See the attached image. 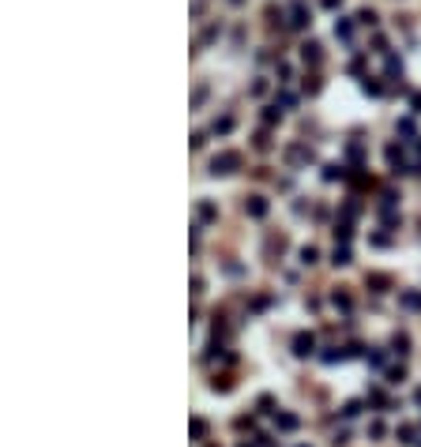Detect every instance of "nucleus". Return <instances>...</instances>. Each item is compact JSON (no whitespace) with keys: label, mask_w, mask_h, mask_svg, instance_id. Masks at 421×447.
Listing matches in <instances>:
<instances>
[{"label":"nucleus","mask_w":421,"mask_h":447,"mask_svg":"<svg viewBox=\"0 0 421 447\" xmlns=\"http://www.w3.org/2000/svg\"><path fill=\"white\" fill-rule=\"evenodd\" d=\"M312 349H316V338H312V334H305V331L294 334V353L297 357H309Z\"/></svg>","instance_id":"2"},{"label":"nucleus","mask_w":421,"mask_h":447,"mask_svg":"<svg viewBox=\"0 0 421 447\" xmlns=\"http://www.w3.org/2000/svg\"><path fill=\"white\" fill-rule=\"evenodd\" d=\"M305 90H309V94H316V90H320V79H316V75H309V79H305Z\"/></svg>","instance_id":"29"},{"label":"nucleus","mask_w":421,"mask_h":447,"mask_svg":"<svg viewBox=\"0 0 421 447\" xmlns=\"http://www.w3.org/2000/svg\"><path fill=\"white\" fill-rule=\"evenodd\" d=\"M365 361L372 364V368H384V361H387V357H384L380 349H372V353H365Z\"/></svg>","instance_id":"21"},{"label":"nucleus","mask_w":421,"mask_h":447,"mask_svg":"<svg viewBox=\"0 0 421 447\" xmlns=\"http://www.w3.org/2000/svg\"><path fill=\"white\" fill-rule=\"evenodd\" d=\"M331 301H335V308H342V312H350V308H353V301H350V293H335V297H331Z\"/></svg>","instance_id":"16"},{"label":"nucleus","mask_w":421,"mask_h":447,"mask_svg":"<svg viewBox=\"0 0 421 447\" xmlns=\"http://www.w3.org/2000/svg\"><path fill=\"white\" fill-rule=\"evenodd\" d=\"M279 120V109H263V124H275Z\"/></svg>","instance_id":"30"},{"label":"nucleus","mask_w":421,"mask_h":447,"mask_svg":"<svg viewBox=\"0 0 421 447\" xmlns=\"http://www.w3.org/2000/svg\"><path fill=\"white\" fill-rule=\"evenodd\" d=\"M294 101H297V98H294V94H290V90H282V94H279V105H286V109H290Z\"/></svg>","instance_id":"28"},{"label":"nucleus","mask_w":421,"mask_h":447,"mask_svg":"<svg viewBox=\"0 0 421 447\" xmlns=\"http://www.w3.org/2000/svg\"><path fill=\"white\" fill-rule=\"evenodd\" d=\"M350 34H353V27L342 19V23H335V38H342V42H350Z\"/></svg>","instance_id":"15"},{"label":"nucleus","mask_w":421,"mask_h":447,"mask_svg":"<svg viewBox=\"0 0 421 447\" xmlns=\"http://www.w3.org/2000/svg\"><path fill=\"white\" fill-rule=\"evenodd\" d=\"M301 57H305V64H320V45H316V42L301 45Z\"/></svg>","instance_id":"7"},{"label":"nucleus","mask_w":421,"mask_h":447,"mask_svg":"<svg viewBox=\"0 0 421 447\" xmlns=\"http://www.w3.org/2000/svg\"><path fill=\"white\" fill-rule=\"evenodd\" d=\"M399 444H414V440H418V429H414V425H399Z\"/></svg>","instance_id":"9"},{"label":"nucleus","mask_w":421,"mask_h":447,"mask_svg":"<svg viewBox=\"0 0 421 447\" xmlns=\"http://www.w3.org/2000/svg\"><path fill=\"white\" fill-rule=\"evenodd\" d=\"M361 414V402H346L342 406V417H357Z\"/></svg>","instance_id":"25"},{"label":"nucleus","mask_w":421,"mask_h":447,"mask_svg":"<svg viewBox=\"0 0 421 447\" xmlns=\"http://www.w3.org/2000/svg\"><path fill=\"white\" fill-rule=\"evenodd\" d=\"M237 166H241V154H237V150H226V154H218V158L210 162V173H214V177H226V173H233Z\"/></svg>","instance_id":"1"},{"label":"nucleus","mask_w":421,"mask_h":447,"mask_svg":"<svg viewBox=\"0 0 421 447\" xmlns=\"http://www.w3.org/2000/svg\"><path fill=\"white\" fill-rule=\"evenodd\" d=\"M368 436H372V440H380V436H384V421H372V425H368Z\"/></svg>","instance_id":"27"},{"label":"nucleus","mask_w":421,"mask_h":447,"mask_svg":"<svg viewBox=\"0 0 421 447\" xmlns=\"http://www.w3.org/2000/svg\"><path fill=\"white\" fill-rule=\"evenodd\" d=\"M260 414H279V410H275V398H271V395H260Z\"/></svg>","instance_id":"19"},{"label":"nucleus","mask_w":421,"mask_h":447,"mask_svg":"<svg viewBox=\"0 0 421 447\" xmlns=\"http://www.w3.org/2000/svg\"><path fill=\"white\" fill-rule=\"evenodd\" d=\"M188 429H192V436H196V440H203V436H207V421H192V425H188Z\"/></svg>","instance_id":"20"},{"label":"nucleus","mask_w":421,"mask_h":447,"mask_svg":"<svg viewBox=\"0 0 421 447\" xmlns=\"http://www.w3.org/2000/svg\"><path fill=\"white\" fill-rule=\"evenodd\" d=\"M365 286L372 289V293H387V289H391V278H387V274H365Z\"/></svg>","instance_id":"3"},{"label":"nucleus","mask_w":421,"mask_h":447,"mask_svg":"<svg viewBox=\"0 0 421 447\" xmlns=\"http://www.w3.org/2000/svg\"><path fill=\"white\" fill-rule=\"evenodd\" d=\"M357 23H368V27H372V23H376V12H368V8H365V12H357Z\"/></svg>","instance_id":"26"},{"label":"nucleus","mask_w":421,"mask_h":447,"mask_svg":"<svg viewBox=\"0 0 421 447\" xmlns=\"http://www.w3.org/2000/svg\"><path fill=\"white\" fill-rule=\"evenodd\" d=\"M210 387H214V391H229V387H233V380H229V376H214Z\"/></svg>","instance_id":"17"},{"label":"nucleus","mask_w":421,"mask_h":447,"mask_svg":"<svg viewBox=\"0 0 421 447\" xmlns=\"http://www.w3.org/2000/svg\"><path fill=\"white\" fill-rule=\"evenodd\" d=\"M229 128H233V116H222V120H214V132H218V135H226Z\"/></svg>","instance_id":"22"},{"label":"nucleus","mask_w":421,"mask_h":447,"mask_svg":"<svg viewBox=\"0 0 421 447\" xmlns=\"http://www.w3.org/2000/svg\"><path fill=\"white\" fill-rule=\"evenodd\" d=\"M316 260H320V248H312V245L301 248V263H305V267H312Z\"/></svg>","instance_id":"11"},{"label":"nucleus","mask_w":421,"mask_h":447,"mask_svg":"<svg viewBox=\"0 0 421 447\" xmlns=\"http://www.w3.org/2000/svg\"><path fill=\"white\" fill-rule=\"evenodd\" d=\"M245 211H248L252 218H263L267 215V199H263V196H252V199L245 203Z\"/></svg>","instance_id":"4"},{"label":"nucleus","mask_w":421,"mask_h":447,"mask_svg":"<svg viewBox=\"0 0 421 447\" xmlns=\"http://www.w3.org/2000/svg\"><path fill=\"white\" fill-rule=\"evenodd\" d=\"M331 263H335V267H346V263H350V248L342 245V241H338L335 252H331Z\"/></svg>","instance_id":"5"},{"label":"nucleus","mask_w":421,"mask_h":447,"mask_svg":"<svg viewBox=\"0 0 421 447\" xmlns=\"http://www.w3.org/2000/svg\"><path fill=\"white\" fill-rule=\"evenodd\" d=\"M305 23H309V8H305V4H294V19H290V27H305Z\"/></svg>","instance_id":"6"},{"label":"nucleus","mask_w":421,"mask_h":447,"mask_svg":"<svg viewBox=\"0 0 421 447\" xmlns=\"http://www.w3.org/2000/svg\"><path fill=\"white\" fill-rule=\"evenodd\" d=\"M391 349H395V353H399V357H406V353H410V338H406V334H403V331H399V334H395V338H391Z\"/></svg>","instance_id":"8"},{"label":"nucleus","mask_w":421,"mask_h":447,"mask_svg":"<svg viewBox=\"0 0 421 447\" xmlns=\"http://www.w3.org/2000/svg\"><path fill=\"white\" fill-rule=\"evenodd\" d=\"M353 237V230H350V222H338L335 226V241H342V245H346V241H350Z\"/></svg>","instance_id":"12"},{"label":"nucleus","mask_w":421,"mask_h":447,"mask_svg":"<svg viewBox=\"0 0 421 447\" xmlns=\"http://www.w3.org/2000/svg\"><path fill=\"white\" fill-rule=\"evenodd\" d=\"M241 447H256V444H241Z\"/></svg>","instance_id":"33"},{"label":"nucleus","mask_w":421,"mask_h":447,"mask_svg":"<svg viewBox=\"0 0 421 447\" xmlns=\"http://www.w3.org/2000/svg\"><path fill=\"white\" fill-rule=\"evenodd\" d=\"M323 177L335 181V177H346V169H342V166H323Z\"/></svg>","instance_id":"23"},{"label":"nucleus","mask_w":421,"mask_h":447,"mask_svg":"<svg viewBox=\"0 0 421 447\" xmlns=\"http://www.w3.org/2000/svg\"><path fill=\"white\" fill-rule=\"evenodd\" d=\"M406 380V368L399 364V368H387V383H403Z\"/></svg>","instance_id":"18"},{"label":"nucleus","mask_w":421,"mask_h":447,"mask_svg":"<svg viewBox=\"0 0 421 447\" xmlns=\"http://www.w3.org/2000/svg\"><path fill=\"white\" fill-rule=\"evenodd\" d=\"M361 90H365V94H384V87H380L376 79H365V83H361Z\"/></svg>","instance_id":"24"},{"label":"nucleus","mask_w":421,"mask_h":447,"mask_svg":"<svg viewBox=\"0 0 421 447\" xmlns=\"http://www.w3.org/2000/svg\"><path fill=\"white\" fill-rule=\"evenodd\" d=\"M418 402H421V391H418Z\"/></svg>","instance_id":"34"},{"label":"nucleus","mask_w":421,"mask_h":447,"mask_svg":"<svg viewBox=\"0 0 421 447\" xmlns=\"http://www.w3.org/2000/svg\"><path fill=\"white\" fill-rule=\"evenodd\" d=\"M199 218H203V222H214V218H218L214 203H199Z\"/></svg>","instance_id":"14"},{"label":"nucleus","mask_w":421,"mask_h":447,"mask_svg":"<svg viewBox=\"0 0 421 447\" xmlns=\"http://www.w3.org/2000/svg\"><path fill=\"white\" fill-rule=\"evenodd\" d=\"M256 147H260V150H267V147H271V139H267V132H260V135H256Z\"/></svg>","instance_id":"31"},{"label":"nucleus","mask_w":421,"mask_h":447,"mask_svg":"<svg viewBox=\"0 0 421 447\" xmlns=\"http://www.w3.org/2000/svg\"><path fill=\"white\" fill-rule=\"evenodd\" d=\"M410 105H414V113H421V94H414V98H410Z\"/></svg>","instance_id":"32"},{"label":"nucleus","mask_w":421,"mask_h":447,"mask_svg":"<svg viewBox=\"0 0 421 447\" xmlns=\"http://www.w3.org/2000/svg\"><path fill=\"white\" fill-rule=\"evenodd\" d=\"M403 304H406V308H421V293L418 289H406V293H403Z\"/></svg>","instance_id":"13"},{"label":"nucleus","mask_w":421,"mask_h":447,"mask_svg":"<svg viewBox=\"0 0 421 447\" xmlns=\"http://www.w3.org/2000/svg\"><path fill=\"white\" fill-rule=\"evenodd\" d=\"M275 425H279L282 432H290V429H297V417L294 414H275Z\"/></svg>","instance_id":"10"}]
</instances>
